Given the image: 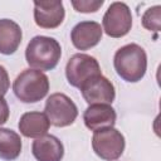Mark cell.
<instances>
[{
	"label": "cell",
	"instance_id": "6da1fadb",
	"mask_svg": "<svg viewBox=\"0 0 161 161\" xmlns=\"http://www.w3.org/2000/svg\"><path fill=\"white\" fill-rule=\"evenodd\" d=\"M117 74L126 82L136 83L145 77L147 69V55L142 47L131 43L121 47L113 58Z\"/></svg>",
	"mask_w": 161,
	"mask_h": 161
},
{
	"label": "cell",
	"instance_id": "7a4b0ae2",
	"mask_svg": "<svg viewBox=\"0 0 161 161\" xmlns=\"http://www.w3.org/2000/svg\"><path fill=\"white\" fill-rule=\"evenodd\" d=\"M60 44L50 36L36 35L26 45L25 59L29 67L36 70H52L60 60Z\"/></svg>",
	"mask_w": 161,
	"mask_h": 161
},
{
	"label": "cell",
	"instance_id": "3957f363",
	"mask_svg": "<svg viewBox=\"0 0 161 161\" xmlns=\"http://www.w3.org/2000/svg\"><path fill=\"white\" fill-rule=\"evenodd\" d=\"M13 91L24 103H35L43 99L49 91L48 77L36 69H24L14 80Z\"/></svg>",
	"mask_w": 161,
	"mask_h": 161
},
{
	"label": "cell",
	"instance_id": "277c9868",
	"mask_svg": "<svg viewBox=\"0 0 161 161\" xmlns=\"http://www.w3.org/2000/svg\"><path fill=\"white\" fill-rule=\"evenodd\" d=\"M101 67L98 60L88 54L77 53L72 55L65 65V77L70 86L80 88L87 80L101 75Z\"/></svg>",
	"mask_w": 161,
	"mask_h": 161
},
{
	"label": "cell",
	"instance_id": "5b68a950",
	"mask_svg": "<svg viewBox=\"0 0 161 161\" xmlns=\"http://www.w3.org/2000/svg\"><path fill=\"white\" fill-rule=\"evenodd\" d=\"M92 148L102 160L114 161L123 153L125 137L113 127L94 131L92 137Z\"/></svg>",
	"mask_w": 161,
	"mask_h": 161
},
{
	"label": "cell",
	"instance_id": "8992f818",
	"mask_svg": "<svg viewBox=\"0 0 161 161\" xmlns=\"http://www.w3.org/2000/svg\"><path fill=\"white\" fill-rule=\"evenodd\" d=\"M44 111L50 125L55 127H67L72 125L78 116L75 103L64 93L50 94L45 102Z\"/></svg>",
	"mask_w": 161,
	"mask_h": 161
},
{
	"label": "cell",
	"instance_id": "52a82bcc",
	"mask_svg": "<svg viewBox=\"0 0 161 161\" xmlns=\"http://www.w3.org/2000/svg\"><path fill=\"white\" fill-rule=\"evenodd\" d=\"M104 33L111 38H122L128 34L132 26V14L130 8L121 1L112 3L103 15Z\"/></svg>",
	"mask_w": 161,
	"mask_h": 161
},
{
	"label": "cell",
	"instance_id": "ba28073f",
	"mask_svg": "<svg viewBox=\"0 0 161 161\" xmlns=\"http://www.w3.org/2000/svg\"><path fill=\"white\" fill-rule=\"evenodd\" d=\"M79 89L88 104H111L116 97L112 82L102 74L91 78Z\"/></svg>",
	"mask_w": 161,
	"mask_h": 161
},
{
	"label": "cell",
	"instance_id": "9c48e42d",
	"mask_svg": "<svg viewBox=\"0 0 161 161\" xmlns=\"http://www.w3.org/2000/svg\"><path fill=\"white\" fill-rule=\"evenodd\" d=\"M65 16L62 1H34V20L43 29H54L59 26Z\"/></svg>",
	"mask_w": 161,
	"mask_h": 161
},
{
	"label": "cell",
	"instance_id": "30bf717a",
	"mask_svg": "<svg viewBox=\"0 0 161 161\" xmlns=\"http://www.w3.org/2000/svg\"><path fill=\"white\" fill-rule=\"evenodd\" d=\"M103 30L101 28V24L97 21H80L78 23L70 33V40L72 44L79 49V50H87L93 47H96L101 39H102Z\"/></svg>",
	"mask_w": 161,
	"mask_h": 161
},
{
	"label": "cell",
	"instance_id": "8fae6325",
	"mask_svg": "<svg viewBox=\"0 0 161 161\" xmlns=\"http://www.w3.org/2000/svg\"><path fill=\"white\" fill-rule=\"evenodd\" d=\"M116 111L111 104H89L83 113V121L88 130L98 131L108 127H113L116 123Z\"/></svg>",
	"mask_w": 161,
	"mask_h": 161
},
{
	"label": "cell",
	"instance_id": "7c38bea8",
	"mask_svg": "<svg viewBox=\"0 0 161 161\" xmlns=\"http://www.w3.org/2000/svg\"><path fill=\"white\" fill-rule=\"evenodd\" d=\"M31 152L36 161H62L64 147L59 138L53 135H44L31 145Z\"/></svg>",
	"mask_w": 161,
	"mask_h": 161
},
{
	"label": "cell",
	"instance_id": "4fadbf2b",
	"mask_svg": "<svg viewBox=\"0 0 161 161\" xmlns=\"http://www.w3.org/2000/svg\"><path fill=\"white\" fill-rule=\"evenodd\" d=\"M19 131L28 138H39L47 135L50 122L45 113L42 112H26L20 117Z\"/></svg>",
	"mask_w": 161,
	"mask_h": 161
},
{
	"label": "cell",
	"instance_id": "5bb4252c",
	"mask_svg": "<svg viewBox=\"0 0 161 161\" xmlns=\"http://www.w3.org/2000/svg\"><path fill=\"white\" fill-rule=\"evenodd\" d=\"M21 28L10 19H0V53L10 55L21 43Z\"/></svg>",
	"mask_w": 161,
	"mask_h": 161
},
{
	"label": "cell",
	"instance_id": "9a60e30c",
	"mask_svg": "<svg viewBox=\"0 0 161 161\" xmlns=\"http://www.w3.org/2000/svg\"><path fill=\"white\" fill-rule=\"evenodd\" d=\"M21 152L20 136L10 130L0 127V158L5 161L15 160Z\"/></svg>",
	"mask_w": 161,
	"mask_h": 161
},
{
	"label": "cell",
	"instance_id": "2e32d148",
	"mask_svg": "<svg viewBox=\"0 0 161 161\" xmlns=\"http://www.w3.org/2000/svg\"><path fill=\"white\" fill-rule=\"evenodd\" d=\"M160 23H161V6L155 5L145 11L142 15V25L145 29L150 31H160Z\"/></svg>",
	"mask_w": 161,
	"mask_h": 161
},
{
	"label": "cell",
	"instance_id": "e0dca14e",
	"mask_svg": "<svg viewBox=\"0 0 161 161\" xmlns=\"http://www.w3.org/2000/svg\"><path fill=\"white\" fill-rule=\"evenodd\" d=\"M103 0H73L72 6L78 13H96L102 5Z\"/></svg>",
	"mask_w": 161,
	"mask_h": 161
},
{
	"label": "cell",
	"instance_id": "ac0fdd59",
	"mask_svg": "<svg viewBox=\"0 0 161 161\" xmlns=\"http://www.w3.org/2000/svg\"><path fill=\"white\" fill-rule=\"evenodd\" d=\"M10 87V80H9V75L6 69L0 65V96H4Z\"/></svg>",
	"mask_w": 161,
	"mask_h": 161
},
{
	"label": "cell",
	"instance_id": "d6986e66",
	"mask_svg": "<svg viewBox=\"0 0 161 161\" xmlns=\"http://www.w3.org/2000/svg\"><path fill=\"white\" fill-rule=\"evenodd\" d=\"M9 118V106L3 96H0V126L4 125Z\"/></svg>",
	"mask_w": 161,
	"mask_h": 161
}]
</instances>
